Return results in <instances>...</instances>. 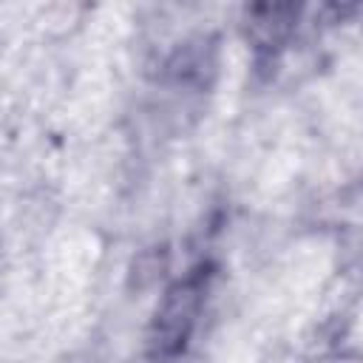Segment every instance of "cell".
Returning a JSON list of instances; mask_svg holds the SVG:
<instances>
[{"instance_id":"1","label":"cell","mask_w":363,"mask_h":363,"mask_svg":"<svg viewBox=\"0 0 363 363\" xmlns=\"http://www.w3.org/2000/svg\"><path fill=\"white\" fill-rule=\"evenodd\" d=\"M201 295H204V278L201 275H190L184 281H179L162 301V309L156 315V335H153V346L162 354H173L184 346V340L190 337L199 309H201Z\"/></svg>"}]
</instances>
